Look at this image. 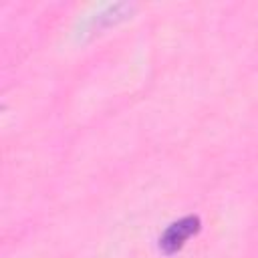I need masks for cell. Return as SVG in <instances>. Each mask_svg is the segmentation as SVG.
<instances>
[{
	"label": "cell",
	"instance_id": "6da1fadb",
	"mask_svg": "<svg viewBox=\"0 0 258 258\" xmlns=\"http://www.w3.org/2000/svg\"><path fill=\"white\" fill-rule=\"evenodd\" d=\"M135 10V4H127V2H117V4H111V6H105L103 10L95 12L83 26V34H99L101 30L109 28V26H115L117 22L125 20L131 12Z\"/></svg>",
	"mask_w": 258,
	"mask_h": 258
},
{
	"label": "cell",
	"instance_id": "7a4b0ae2",
	"mask_svg": "<svg viewBox=\"0 0 258 258\" xmlns=\"http://www.w3.org/2000/svg\"><path fill=\"white\" fill-rule=\"evenodd\" d=\"M198 230H200V218H198V216H185V218L173 222V224L163 232V236L159 238V248H161L165 254H173V252H177V250L185 244V240H187L189 236H194Z\"/></svg>",
	"mask_w": 258,
	"mask_h": 258
}]
</instances>
